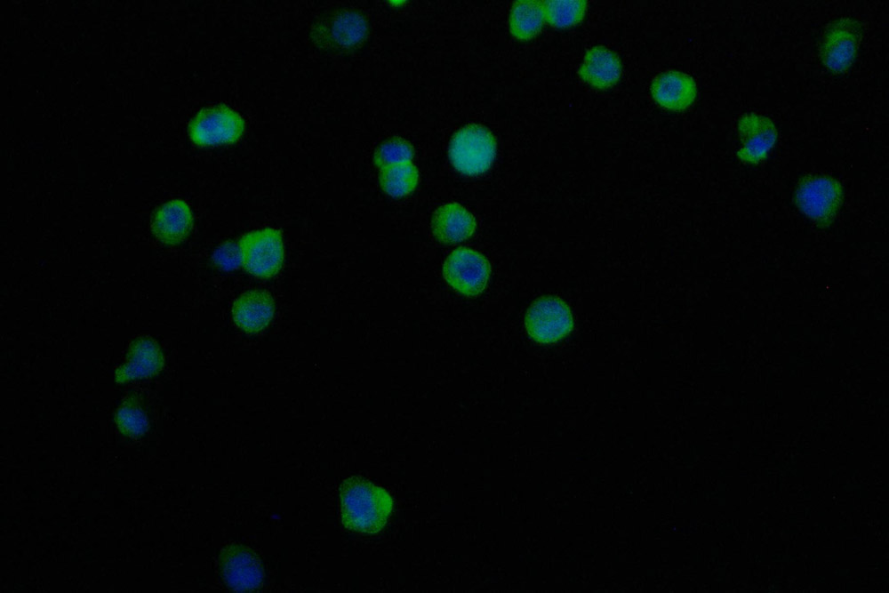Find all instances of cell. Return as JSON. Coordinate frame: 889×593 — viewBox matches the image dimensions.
Listing matches in <instances>:
<instances>
[{
	"label": "cell",
	"mask_w": 889,
	"mask_h": 593,
	"mask_svg": "<svg viewBox=\"0 0 889 593\" xmlns=\"http://www.w3.org/2000/svg\"><path fill=\"white\" fill-rule=\"evenodd\" d=\"M117 422L123 430L130 435H140L146 428L143 413L139 409L130 406L124 407L118 412Z\"/></svg>",
	"instance_id": "44dd1931"
},
{
	"label": "cell",
	"mask_w": 889,
	"mask_h": 593,
	"mask_svg": "<svg viewBox=\"0 0 889 593\" xmlns=\"http://www.w3.org/2000/svg\"><path fill=\"white\" fill-rule=\"evenodd\" d=\"M220 569L227 583L238 590L255 589L262 581L263 571L259 559L241 546H233L222 553Z\"/></svg>",
	"instance_id": "8fae6325"
},
{
	"label": "cell",
	"mask_w": 889,
	"mask_h": 593,
	"mask_svg": "<svg viewBox=\"0 0 889 593\" xmlns=\"http://www.w3.org/2000/svg\"><path fill=\"white\" fill-rule=\"evenodd\" d=\"M193 228V214L188 204L180 199L169 201L155 213L152 231L166 244L182 242Z\"/></svg>",
	"instance_id": "4fadbf2b"
},
{
	"label": "cell",
	"mask_w": 889,
	"mask_h": 593,
	"mask_svg": "<svg viewBox=\"0 0 889 593\" xmlns=\"http://www.w3.org/2000/svg\"><path fill=\"white\" fill-rule=\"evenodd\" d=\"M244 120L225 105L200 110L191 120L188 133L198 146H216L236 142L244 133Z\"/></svg>",
	"instance_id": "277c9868"
},
{
	"label": "cell",
	"mask_w": 889,
	"mask_h": 593,
	"mask_svg": "<svg viewBox=\"0 0 889 593\" xmlns=\"http://www.w3.org/2000/svg\"><path fill=\"white\" fill-rule=\"evenodd\" d=\"M573 317L561 300L543 297L535 301L525 316V327L537 341L549 343L565 337L573 328Z\"/></svg>",
	"instance_id": "8992f818"
},
{
	"label": "cell",
	"mask_w": 889,
	"mask_h": 593,
	"mask_svg": "<svg viewBox=\"0 0 889 593\" xmlns=\"http://www.w3.org/2000/svg\"><path fill=\"white\" fill-rule=\"evenodd\" d=\"M418 180V171L412 163L381 169L380 185L387 194L394 197H401L412 193L416 188Z\"/></svg>",
	"instance_id": "ac0fdd59"
},
{
	"label": "cell",
	"mask_w": 889,
	"mask_h": 593,
	"mask_svg": "<svg viewBox=\"0 0 889 593\" xmlns=\"http://www.w3.org/2000/svg\"><path fill=\"white\" fill-rule=\"evenodd\" d=\"M544 20V6L541 2L518 1L511 11L510 31L515 37L527 40L540 32Z\"/></svg>",
	"instance_id": "e0dca14e"
},
{
	"label": "cell",
	"mask_w": 889,
	"mask_h": 593,
	"mask_svg": "<svg viewBox=\"0 0 889 593\" xmlns=\"http://www.w3.org/2000/svg\"><path fill=\"white\" fill-rule=\"evenodd\" d=\"M366 23L356 12H343L325 19L312 29L316 44L325 48H351L362 42Z\"/></svg>",
	"instance_id": "ba28073f"
},
{
	"label": "cell",
	"mask_w": 889,
	"mask_h": 593,
	"mask_svg": "<svg viewBox=\"0 0 889 593\" xmlns=\"http://www.w3.org/2000/svg\"><path fill=\"white\" fill-rule=\"evenodd\" d=\"M215 257L223 268H232L238 264V260L241 262L239 247L238 249H236L233 246L225 245L224 247L220 248L217 254H215Z\"/></svg>",
	"instance_id": "7402d4cb"
},
{
	"label": "cell",
	"mask_w": 889,
	"mask_h": 593,
	"mask_svg": "<svg viewBox=\"0 0 889 593\" xmlns=\"http://www.w3.org/2000/svg\"><path fill=\"white\" fill-rule=\"evenodd\" d=\"M491 267L485 256L475 250L459 248L446 259L443 274L447 283L467 296L483 292L489 280Z\"/></svg>",
	"instance_id": "5b68a950"
},
{
	"label": "cell",
	"mask_w": 889,
	"mask_h": 593,
	"mask_svg": "<svg viewBox=\"0 0 889 593\" xmlns=\"http://www.w3.org/2000/svg\"><path fill=\"white\" fill-rule=\"evenodd\" d=\"M651 91L657 103L672 110L688 108L696 97L693 79L678 71H668L657 76L652 84Z\"/></svg>",
	"instance_id": "9a60e30c"
},
{
	"label": "cell",
	"mask_w": 889,
	"mask_h": 593,
	"mask_svg": "<svg viewBox=\"0 0 889 593\" xmlns=\"http://www.w3.org/2000/svg\"><path fill=\"white\" fill-rule=\"evenodd\" d=\"M621 66L619 58L609 49L596 46L589 49L579 74L590 85L605 89L614 85L620 79Z\"/></svg>",
	"instance_id": "2e32d148"
},
{
	"label": "cell",
	"mask_w": 889,
	"mask_h": 593,
	"mask_svg": "<svg viewBox=\"0 0 889 593\" xmlns=\"http://www.w3.org/2000/svg\"><path fill=\"white\" fill-rule=\"evenodd\" d=\"M496 154V142L489 130L469 124L457 132L450 143L449 157L456 170L466 175L486 172Z\"/></svg>",
	"instance_id": "7a4b0ae2"
},
{
	"label": "cell",
	"mask_w": 889,
	"mask_h": 593,
	"mask_svg": "<svg viewBox=\"0 0 889 593\" xmlns=\"http://www.w3.org/2000/svg\"><path fill=\"white\" fill-rule=\"evenodd\" d=\"M842 198L840 184L829 177L815 176L802 181L797 190L799 208L813 219L829 218Z\"/></svg>",
	"instance_id": "9c48e42d"
},
{
	"label": "cell",
	"mask_w": 889,
	"mask_h": 593,
	"mask_svg": "<svg viewBox=\"0 0 889 593\" xmlns=\"http://www.w3.org/2000/svg\"><path fill=\"white\" fill-rule=\"evenodd\" d=\"M343 525L355 532L373 533L385 525L392 500L381 487L359 477L344 480L340 488Z\"/></svg>",
	"instance_id": "6da1fadb"
},
{
	"label": "cell",
	"mask_w": 889,
	"mask_h": 593,
	"mask_svg": "<svg viewBox=\"0 0 889 593\" xmlns=\"http://www.w3.org/2000/svg\"><path fill=\"white\" fill-rule=\"evenodd\" d=\"M274 313V300L269 292L262 290L244 292L232 307L235 324L249 333H256L267 327Z\"/></svg>",
	"instance_id": "7c38bea8"
},
{
	"label": "cell",
	"mask_w": 889,
	"mask_h": 593,
	"mask_svg": "<svg viewBox=\"0 0 889 593\" xmlns=\"http://www.w3.org/2000/svg\"><path fill=\"white\" fill-rule=\"evenodd\" d=\"M738 127L742 142L739 156L749 163L764 159L777 139V130L772 120L762 115L747 113L741 116Z\"/></svg>",
	"instance_id": "30bf717a"
},
{
	"label": "cell",
	"mask_w": 889,
	"mask_h": 593,
	"mask_svg": "<svg viewBox=\"0 0 889 593\" xmlns=\"http://www.w3.org/2000/svg\"><path fill=\"white\" fill-rule=\"evenodd\" d=\"M545 19L556 28L576 25L584 17L587 3L581 0L547 1L544 3Z\"/></svg>",
	"instance_id": "d6986e66"
},
{
	"label": "cell",
	"mask_w": 889,
	"mask_h": 593,
	"mask_svg": "<svg viewBox=\"0 0 889 593\" xmlns=\"http://www.w3.org/2000/svg\"><path fill=\"white\" fill-rule=\"evenodd\" d=\"M435 236L445 244L461 242L475 232V217L458 203L452 202L440 206L432 219Z\"/></svg>",
	"instance_id": "5bb4252c"
},
{
	"label": "cell",
	"mask_w": 889,
	"mask_h": 593,
	"mask_svg": "<svg viewBox=\"0 0 889 593\" xmlns=\"http://www.w3.org/2000/svg\"><path fill=\"white\" fill-rule=\"evenodd\" d=\"M413 156L412 147L400 139L390 140L380 145L375 152L374 161L383 169L388 166L411 163Z\"/></svg>",
	"instance_id": "ffe728a7"
},
{
	"label": "cell",
	"mask_w": 889,
	"mask_h": 593,
	"mask_svg": "<svg viewBox=\"0 0 889 593\" xmlns=\"http://www.w3.org/2000/svg\"><path fill=\"white\" fill-rule=\"evenodd\" d=\"M241 263L251 274L271 277L278 273L284 259L281 232L267 228L249 232L239 242Z\"/></svg>",
	"instance_id": "3957f363"
},
{
	"label": "cell",
	"mask_w": 889,
	"mask_h": 593,
	"mask_svg": "<svg viewBox=\"0 0 889 593\" xmlns=\"http://www.w3.org/2000/svg\"><path fill=\"white\" fill-rule=\"evenodd\" d=\"M861 39V27L852 18H841L829 25L821 48L823 64L841 73L853 63Z\"/></svg>",
	"instance_id": "52a82bcc"
}]
</instances>
